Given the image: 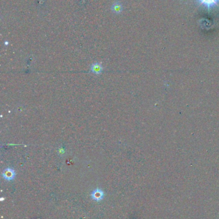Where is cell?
Returning <instances> with one entry per match:
<instances>
[{"mask_svg":"<svg viewBox=\"0 0 219 219\" xmlns=\"http://www.w3.org/2000/svg\"><path fill=\"white\" fill-rule=\"evenodd\" d=\"M197 1H199L200 5H204L208 10L211 9L214 7L218 6L219 3V0H197Z\"/></svg>","mask_w":219,"mask_h":219,"instance_id":"cell-1","label":"cell"},{"mask_svg":"<svg viewBox=\"0 0 219 219\" xmlns=\"http://www.w3.org/2000/svg\"><path fill=\"white\" fill-rule=\"evenodd\" d=\"M15 171L14 169L11 168H7L5 170H4L2 173V176L3 178L7 180V181H10L12 180L15 177Z\"/></svg>","mask_w":219,"mask_h":219,"instance_id":"cell-2","label":"cell"},{"mask_svg":"<svg viewBox=\"0 0 219 219\" xmlns=\"http://www.w3.org/2000/svg\"><path fill=\"white\" fill-rule=\"evenodd\" d=\"M104 196V193L100 189H96L91 194V197L93 200L96 201H101Z\"/></svg>","mask_w":219,"mask_h":219,"instance_id":"cell-3","label":"cell"},{"mask_svg":"<svg viewBox=\"0 0 219 219\" xmlns=\"http://www.w3.org/2000/svg\"><path fill=\"white\" fill-rule=\"evenodd\" d=\"M91 70L94 73V74H100V73L102 72V71L103 70V67H102L101 63H94L92 64L91 67Z\"/></svg>","mask_w":219,"mask_h":219,"instance_id":"cell-4","label":"cell"},{"mask_svg":"<svg viewBox=\"0 0 219 219\" xmlns=\"http://www.w3.org/2000/svg\"><path fill=\"white\" fill-rule=\"evenodd\" d=\"M111 9H112L113 12L114 13H115V14H120V13H121V12L122 11L123 7H122V5L120 3L116 2V3H114L113 4L112 8H111Z\"/></svg>","mask_w":219,"mask_h":219,"instance_id":"cell-5","label":"cell"}]
</instances>
